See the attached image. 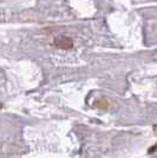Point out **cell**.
Here are the masks:
<instances>
[{"label": "cell", "mask_w": 157, "mask_h": 158, "mask_svg": "<svg viewBox=\"0 0 157 158\" xmlns=\"http://www.w3.org/2000/svg\"><path fill=\"white\" fill-rule=\"evenodd\" d=\"M156 150H157V143L155 145H152L150 149H149V153H152V152L156 151Z\"/></svg>", "instance_id": "obj_3"}, {"label": "cell", "mask_w": 157, "mask_h": 158, "mask_svg": "<svg viewBox=\"0 0 157 158\" xmlns=\"http://www.w3.org/2000/svg\"><path fill=\"white\" fill-rule=\"evenodd\" d=\"M53 45L62 50H70L73 47V40L67 35H58L53 39Z\"/></svg>", "instance_id": "obj_1"}, {"label": "cell", "mask_w": 157, "mask_h": 158, "mask_svg": "<svg viewBox=\"0 0 157 158\" xmlns=\"http://www.w3.org/2000/svg\"><path fill=\"white\" fill-rule=\"evenodd\" d=\"M95 104H96V107H98V109H100V110H109V109H110V106H111L110 100H109V99H106V98L98 99V100H96V102H95Z\"/></svg>", "instance_id": "obj_2"}, {"label": "cell", "mask_w": 157, "mask_h": 158, "mask_svg": "<svg viewBox=\"0 0 157 158\" xmlns=\"http://www.w3.org/2000/svg\"><path fill=\"white\" fill-rule=\"evenodd\" d=\"M154 132H155V133H156V135H157V125L154 126Z\"/></svg>", "instance_id": "obj_4"}]
</instances>
